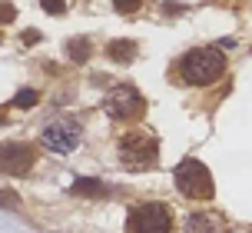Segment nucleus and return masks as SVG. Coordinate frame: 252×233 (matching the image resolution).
Wrapping results in <instances>:
<instances>
[{
	"mask_svg": "<svg viewBox=\"0 0 252 233\" xmlns=\"http://www.w3.org/2000/svg\"><path fill=\"white\" fill-rule=\"evenodd\" d=\"M226 74V53L219 47H192L179 60V77L189 87H209Z\"/></svg>",
	"mask_w": 252,
	"mask_h": 233,
	"instance_id": "nucleus-1",
	"label": "nucleus"
},
{
	"mask_svg": "<svg viewBox=\"0 0 252 233\" xmlns=\"http://www.w3.org/2000/svg\"><path fill=\"white\" fill-rule=\"evenodd\" d=\"M116 154H120V163H123L129 173H139V170L156 167V160H159V143H156V137H153L150 130H133V133H126L123 140H120Z\"/></svg>",
	"mask_w": 252,
	"mask_h": 233,
	"instance_id": "nucleus-2",
	"label": "nucleus"
},
{
	"mask_svg": "<svg viewBox=\"0 0 252 233\" xmlns=\"http://www.w3.org/2000/svg\"><path fill=\"white\" fill-rule=\"evenodd\" d=\"M176 187H179V194L189 196V200H213V194H216L213 173L206 170V163L192 160V156L176 167Z\"/></svg>",
	"mask_w": 252,
	"mask_h": 233,
	"instance_id": "nucleus-3",
	"label": "nucleus"
},
{
	"mask_svg": "<svg viewBox=\"0 0 252 233\" xmlns=\"http://www.w3.org/2000/svg\"><path fill=\"white\" fill-rule=\"evenodd\" d=\"M80 137H83V127H80L76 116H53L50 123L40 130V143L53 154H73Z\"/></svg>",
	"mask_w": 252,
	"mask_h": 233,
	"instance_id": "nucleus-4",
	"label": "nucleus"
},
{
	"mask_svg": "<svg viewBox=\"0 0 252 233\" xmlns=\"http://www.w3.org/2000/svg\"><path fill=\"white\" fill-rule=\"evenodd\" d=\"M103 110L113 116V120H136L146 110V100H143V93L133 83H120V87H113V90L106 93Z\"/></svg>",
	"mask_w": 252,
	"mask_h": 233,
	"instance_id": "nucleus-5",
	"label": "nucleus"
},
{
	"mask_svg": "<svg viewBox=\"0 0 252 233\" xmlns=\"http://www.w3.org/2000/svg\"><path fill=\"white\" fill-rule=\"evenodd\" d=\"M129 233H173V213L166 203H139L129 213Z\"/></svg>",
	"mask_w": 252,
	"mask_h": 233,
	"instance_id": "nucleus-6",
	"label": "nucleus"
},
{
	"mask_svg": "<svg viewBox=\"0 0 252 233\" xmlns=\"http://www.w3.org/2000/svg\"><path fill=\"white\" fill-rule=\"evenodd\" d=\"M33 167V147L27 143H0V173L20 177Z\"/></svg>",
	"mask_w": 252,
	"mask_h": 233,
	"instance_id": "nucleus-7",
	"label": "nucleus"
},
{
	"mask_svg": "<svg viewBox=\"0 0 252 233\" xmlns=\"http://www.w3.org/2000/svg\"><path fill=\"white\" fill-rule=\"evenodd\" d=\"M186 230L189 233H222L226 230V220L219 213H189Z\"/></svg>",
	"mask_w": 252,
	"mask_h": 233,
	"instance_id": "nucleus-8",
	"label": "nucleus"
},
{
	"mask_svg": "<svg viewBox=\"0 0 252 233\" xmlns=\"http://www.w3.org/2000/svg\"><path fill=\"white\" fill-rule=\"evenodd\" d=\"M106 57H110L113 64H133L136 43H133V40H113V43L106 47Z\"/></svg>",
	"mask_w": 252,
	"mask_h": 233,
	"instance_id": "nucleus-9",
	"label": "nucleus"
},
{
	"mask_svg": "<svg viewBox=\"0 0 252 233\" xmlns=\"http://www.w3.org/2000/svg\"><path fill=\"white\" fill-rule=\"evenodd\" d=\"M63 53H66L73 64H83L93 50H90V40L87 37H76V40H66V43H63Z\"/></svg>",
	"mask_w": 252,
	"mask_h": 233,
	"instance_id": "nucleus-10",
	"label": "nucleus"
},
{
	"mask_svg": "<svg viewBox=\"0 0 252 233\" xmlns=\"http://www.w3.org/2000/svg\"><path fill=\"white\" fill-rule=\"evenodd\" d=\"M73 194L76 196H103V194H106V187H103L100 180H87V177H80V180H73Z\"/></svg>",
	"mask_w": 252,
	"mask_h": 233,
	"instance_id": "nucleus-11",
	"label": "nucleus"
},
{
	"mask_svg": "<svg viewBox=\"0 0 252 233\" xmlns=\"http://www.w3.org/2000/svg\"><path fill=\"white\" fill-rule=\"evenodd\" d=\"M0 207H7V210H17V207H20V196L13 194V190H0Z\"/></svg>",
	"mask_w": 252,
	"mask_h": 233,
	"instance_id": "nucleus-12",
	"label": "nucleus"
},
{
	"mask_svg": "<svg viewBox=\"0 0 252 233\" xmlns=\"http://www.w3.org/2000/svg\"><path fill=\"white\" fill-rule=\"evenodd\" d=\"M139 3H143V0H113L116 13H136V10H139Z\"/></svg>",
	"mask_w": 252,
	"mask_h": 233,
	"instance_id": "nucleus-13",
	"label": "nucleus"
},
{
	"mask_svg": "<svg viewBox=\"0 0 252 233\" xmlns=\"http://www.w3.org/2000/svg\"><path fill=\"white\" fill-rule=\"evenodd\" d=\"M33 104H37V93L33 90H20L17 100H13V107H33Z\"/></svg>",
	"mask_w": 252,
	"mask_h": 233,
	"instance_id": "nucleus-14",
	"label": "nucleus"
},
{
	"mask_svg": "<svg viewBox=\"0 0 252 233\" xmlns=\"http://www.w3.org/2000/svg\"><path fill=\"white\" fill-rule=\"evenodd\" d=\"M40 3H43L47 13H63L66 10V0H40Z\"/></svg>",
	"mask_w": 252,
	"mask_h": 233,
	"instance_id": "nucleus-15",
	"label": "nucleus"
},
{
	"mask_svg": "<svg viewBox=\"0 0 252 233\" xmlns=\"http://www.w3.org/2000/svg\"><path fill=\"white\" fill-rule=\"evenodd\" d=\"M13 17H17V7H13V3H0V24H7Z\"/></svg>",
	"mask_w": 252,
	"mask_h": 233,
	"instance_id": "nucleus-16",
	"label": "nucleus"
}]
</instances>
